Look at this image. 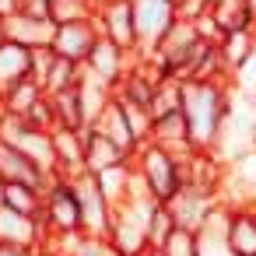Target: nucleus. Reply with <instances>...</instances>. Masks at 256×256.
<instances>
[{"mask_svg": "<svg viewBox=\"0 0 256 256\" xmlns=\"http://www.w3.org/2000/svg\"><path fill=\"white\" fill-rule=\"evenodd\" d=\"M116 102H120V109H123L126 123H130V134H134L137 148H144V144L151 140V126H154L151 109H144V106H137V102H126V98H116Z\"/></svg>", "mask_w": 256, "mask_h": 256, "instance_id": "nucleus-24", "label": "nucleus"}, {"mask_svg": "<svg viewBox=\"0 0 256 256\" xmlns=\"http://www.w3.org/2000/svg\"><path fill=\"white\" fill-rule=\"evenodd\" d=\"M18 8H22V0H0V18L18 14Z\"/></svg>", "mask_w": 256, "mask_h": 256, "instance_id": "nucleus-31", "label": "nucleus"}, {"mask_svg": "<svg viewBox=\"0 0 256 256\" xmlns=\"http://www.w3.org/2000/svg\"><path fill=\"white\" fill-rule=\"evenodd\" d=\"M42 224L50 235H84L81 232V207L70 190V179H50L42 193Z\"/></svg>", "mask_w": 256, "mask_h": 256, "instance_id": "nucleus-3", "label": "nucleus"}, {"mask_svg": "<svg viewBox=\"0 0 256 256\" xmlns=\"http://www.w3.org/2000/svg\"><path fill=\"white\" fill-rule=\"evenodd\" d=\"M92 130H95V134H102V137H109V140H112L126 158H134V154H137V140H134V134H130V123H126V116H123V109H120L116 95H112V98H109V106L95 116Z\"/></svg>", "mask_w": 256, "mask_h": 256, "instance_id": "nucleus-14", "label": "nucleus"}, {"mask_svg": "<svg viewBox=\"0 0 256 256\" xmlns=\"http://www.w3.org/2000/svg\"><path fill=\"white\" fill-rule=\"evenodd\" d=\"M148 144H154V148L168 151V154H172V158H179L182 165L196 154V148H193V140H190V130H186L182 112H168V116L154 120V126H151V140H148Z\"/></svg>", "mask_w": 256, "mask_h": 256, "instance_id": "nucleus-11", "label": "nucleus"}, {"mask_svg": "<svg viewBox=\"0 0 256 256\" xmlns=\"http://www.w3.org/2000/svg\"><path fill=\"white\" fill-rule=\"evenodd\" d=\"M42 256H60V252H42Z\"/></svg>", "mask_w": 256, "mask_h": 256, "instance_id": "nucleus-36", "label": "nucleus"}, {"mask_svg": "<svg viewBox=\"0 0 256 256\" xmlns=\"http://www.w3.org/2000/svg\"><path fill=\"white\" fill-rule=\"evenodd\" d=\"M18 14H28V18H50V0H22Z\"/></svg>", "mask_w": 256, "mask_h": 256, "instance_id": "nucleus-29", "label": "nucleus"}, {"mask_svg": "<svg viewBox=\"0 0 256 256\" xmlns=\"http://www.w3.org/2000/svg\"><path fill=\"white\" fill-rule=\"evenodd\" d=\"M81 67H84V64H70V60H64V56H53L50 70H46V78H42V92H46V95H60V92L78 88Z\"/></svg>", "mask_w": 256, "mask_h": 256, "instance_id": "nucleus-22", "label": "nucleus"}, {"mask_svg": "<svg viewBox=\"0 0 256 256\" xmlns=\"http://www.w3.org/2000/svg\"><path fill=\"white\" fill-rule=\"evenodd\" d=\"M0 42H8V22L0 18Z\"/></svg>", "mask_w": 256, "mask_h": 256, "instance_id": "nucleus-32", "label": "nucleus"}, {"mask_svg": "<svg viewBox=\"0 0 256 256\" xmlns=\"http://www.w3.org/2000/svg\"><path fill=\"white\" fill-rule=\"evenodd\" d=\"M207 4L214 8V4H235V0H207Z\"/></svg>", "mask_w": 256, "mask_h": 256, "instance_id": "nucleus-34", "label": "nucleus"}, {"mask_svg": "<svg viewBox=\"0 0 256 256\" xmlns=\"http://www.w3.org/2000/svg\"><path fill=\"white\" fill-rule=\"evenodd\" d=\"M42 98H46L42 84L32 81V78H25V81H18L14 88L4 92V109H0V112H11V116H18V120H28V112H32Z\"/></svg>", "mask_w": 256, "mask_h": 256, "instance_id": "nucleus-19", "label": "nucleus"}, {"mask_svg": "<svg viewBox=\"0 0 256 256\" xmlns=\"http://www.w3.org/2000/svg\"><path fill=\"white\" fill-rule=\"evenodd\" d=\"M95 25H98L102 39L116 42L126 53H137V32H134L130 0H95Z\"/></svg>", "mask_w": 256, "mask_h": 256, "instance_id": "nucleus-7", "label": "nucleus"}, {"mask_svg": "<svg viewBox=\"0 0 256 256\" xmlns=\"http://www.w3.org/2000/svg\"><path fill=\"white\" fill-rule=\"evenodd\" d=\"M232 88L228 81H182V120L196 151H214L228 116H232Z\"/></svg>", "mask_w": 256, "mask_h": 256, "instance_id": "nucleus-1", "label": "nucleus"}, {"mask_svg": "<svg viewBox=\"0 0 256 256\" xmlns=\"http://www.w3.org/2000/svg\"><path fill=\"white\" fill-rule=\"evenodd\" d=\"M53 154H56V176L60 179H74L84 172V126L81 130H67V126H53Z\"/></svg>", "mask_w": 256, "mask_h": 256, "instance_id": "nucleus-12", "label": "nucleus"}, {"mask_svg": "<svg viewBox=\"0 0 256 256\" xmlns=\"http://www.w3.org/2000/svg\"><path fill=\"white\" fill-rule=\"evenodd\" d=\"M0 204H4V182H0Z\"/></svg>", "mask_w": 256, "mask_h": 256, "instance_id": "nucleus-35", "label": "nucleus"}, {"mask_svg": "<svg viewBox=\"0 0 256 256\" xmlns=\"http://www.w3.org/2000/svg\"><path fill=\"white\" fill-rule=\"evenodd\" d=\"M0 182H25V186H36V190H46V176L39 172V165L32 158H25L18 148L0 140Z\"/></svg>", "mask_w": 256, "mask_h": 256, "instance_id": "nucleus-15", "label": "nucleus"}, {"mask_svg": "<svg viewBox=\"0 0 256 256\" xmlns=\"http://www.w3.org/2000/svg\"><path fill=\"white\" fill-rule=\"evenodd\" d=\"M162 256H200V238H196V232H182V228H176V232L165 238Z\"/></svg>", "mask_w": 256, "mask_h": 256, "instance_id": "nucleus-26", "label": "nucleus"}, {"mask_svg": "<svg viewBox=\"0 0 256 256\" xmlns=\"http://www.w3.org/2000/svg\"><path fill=\"white\" fill-rule=\"evenodd\" d=\"M50 238L42 218H28L18 214L11 207H0V242L4 246H25V249H42V242Z\"/></svg>", "mask_w": 256, "mask_h": 256, "instance_id": "nucleus-10", "label": "nucleus"}, {"mask_svg": "<svg viewBox=\"0 0 256 256\" xmlns=\"http://www.w3.org/2000/svg\"><path fill=\"white\" fill-rule=\"evenodd\" d=\"M134 8V32H137V53L148 56L165 32L179 22V8L176 0H130Z\"/></svg>", "mask_w": 256, "mask_h": 256, "instance_id": "nucleus-4", "label": "nucleus"}, {"mask_svg": "<svg viewBox=\"0 0 256 256\" xmlns=\"http://www.w3.org/2000/svg\"><path fill=\"white\" fill-rule=\"evenodd\" d=\"M0 256H39V252L25 249V246H4V242H0Z\"/></svg>", "mask_w": 256, "mask_h": 256, "instance_id": "nucleus-30", "label": "nucleus"}, {"mask_svg": "<svg viewBox=\"0 0 256 256\" xmlns=\"http://www.w3.org/2000/svg\"><path fill=\"white\" fill-rule=\"evenodd\" d=\"M126 162H134V158H126L109 137H102L92 126H84V172L102 176V172H109L116 165H126Z\"/></svg>", "mask_w": 256, "mask_h": 256, "instance_id": "nucleus-16", "label": "nucleus"}, {"mask_svg": "<svg viewBox=\"0 0 256 256\" xmlns=\"http://www.w3.org/2000/svg\"><path fill=\"white\" fill-rule=\"evenodd\" d=\"M134 168L140 172L144 186L151 190V196H154L158 204H168V200L179 193V186H182V162L172 158L168 151L154 148V144L137 148V154H134Z\"/></svg>", "mask_w": 256, "mask_h": 256, "instance_id": "nucleus-2", "label": "nucleus"}, {"mask_svg": "<svg viewBox=\"0 0 256 256\" xmlns=\"http://www.w3.org/2000/svg\"><path fill=\"white\" fill-rule=\"evenodd\" d=\"M172 232H176V221H172L168 207H165V204H154L151 221H148V246H151V249H162Z\"/></svg>", "mask_w": 256, "mask_h": 256, "instance_id": "nucleus-25", "label": "nucleus"}, {"mask_svg": "<svg viewBox=\"0 0 256 256\" xmlns=\"http://www.w3.org/2000/svg\"><path fill=\"white\" fill-rule=\"evenodd\" d=\"M8 22V42H18L25 50H50L56 25L53 18H28V14H11Z\"/></svg>", "mask_w": 256, "mask_h": 256, "instance_id": "nucleus-13", "label": "nucleus"}, {"mask_svg": "<svg viewBox=\"0 0 256 256\" xmlns=\"http://www.w3.org/2000/svg\"><path fill=\"white\" fill-rule=\"evenodd\" d=\"M165 207H168L176 228H182V232H200L204 221L210 218V210L218 207V193L200 190V186H193V182H182L179 193H176Z\"/></svg>", "mask_w": 256, "mask_h": 256, "instance_id": "nucleus-6", "label": "nucleus"}, {"mask_svg": "<svg viewBox=\"0 0 256 256\" xmlns=\"http://www.w3.org/2000/svg\"><path fill=\"white\" fill-rule=\"evenodd\" d=\"M53 50H32V81H39L42 84V78H46V70H50V64H53Z\"/></svg>", "mask_w": 256, "mask_h": 256, "instance_id": "nucleus-27", "label": "nucleus"}, {"mask_svg": "<svg viewBox=\"0 0 256 256\" xmlns=\"http://www.w3.org/2000/svg\"><path fill=\"white\" fill-rule=\"evenodd\" d=\"M50 18L53 25H74L95 18V0H50Z\"/></svg>", "mask_w": 256, "mask_h": 256, "instance_id": "nucleus-23", "label": "nucleus"}, {"mask_svg": "<svg viewBox=\"0 0 256 256\" xmlns=\"http://www.w3.org/2000/svg\"><path fill=\"white\" fill-rule=\"evenodd\" d=\"M134 60H137V53H126V50H120L116 42L98 39V42H95V50H92V56L84 60V67H88L98 81H106V84L116 92V84L130 74Z\"/></svg>", "mask_w": 256, "mask_h": 256, "instance_id": "nucleus-9", "label": "nucleus"}, {"mask_svg": "<svg viewBox=\"0 0 256 256\" xmlns=\"http://www.w3.org/2000/svg\"><path fill=\"white\" fill-rule=\"evenodd\" d=\"M218 50H221V64H224L228 78L235 81V74L242 70V64L249 60V53L256 50V28H238V32H228V36L218 42Z\"/></svg>", "mask_w": 256, "mask_h": 256, "instance_id": "nucleus-18", "label": "nucleus"}, {"mask_svg": "<svg viewBox=\"0 0 256 256\" xmlns=\"http://www.w3.org/2000/svg\"><path fill=\"white\" fill-rule=\"evenodd\" d=\"M25 78H32V50L18 42H0V92L14 88Z\"/></svg>", "mask_w": 256, "mask_h": 256, "instance_id": "nucleus-17", "label": "nucleus"}, {"mask_svg": "<svg viewBox=\"0 0 256 256\" xmlns=\"http://www.w3.org/2000/svg\"><path fill=\"white\" fill-rule=\"evenodd\" d=\"M235 81H238L246 92H252V95H256V50H252V53H249V60L242 64V70L235 74Z\"/></svg>", "mask_w": 256, "mask_h": 256, "instance_id": "nucleus-28", "label": "nucleus"}, {"mask_svg": "<svg viewBox=\"0 0 256 256\" xmlns=\"http://www.w3.org/2000/svg\"><path fill=\"white\" fill-rule=\"evenodd\" d=\"M42 193H46V190L25 186V182H4V204H0V207H11V210H18V214L39 218V214H42Z\"/></svg>", "mask_w": 256, "mask_h": 256, "instance_id": "nucleus-20", "label": "nucleus"}, {"mask_svg": "<svg viewBox=\"0 0 256 256\" xmlns=\"http://www.w3.org/2000/svg\"><path fill=\"white\" fill-rule=\"evenodd\" d=\"M98 39H102L98 25H95V18H88V22H74V25H56V36H53L50 50L64 60H70V64H84Z\"/></svg>", "mask_w": 256, "mask_h": 256, "instance_id": "nucleus-8", "label": "nucleus"}, {"mask_svg": "<svg viewBox=\"0 0 256 256\" xmlns=\"http://www.w3.org/2000/svg\"><path fill=\"white\" fill-rule=\"evenodd\" d=\"M140 256H162V249H144Z\"/></svg>", "mask_w": 256, "mask_h": 256, "instance_id": "nucleus-33", "label": "nucleus"}, {"mask_svg": "<svg viewBox=\"0 0 256 256\" xmlns=\"http://www.w3.org/2000/svg\"><path fill=\"white\" fill-rule=\"evenodd\" d=\"M50 102H53L56 126H67V130H81V126H88V120H84V106H81V92H78V88L60 92V95H50Z\"/></svg>", "mask_w": 256, "mask_h": 256, "instance_id": "nucleus-21", "label": "nucleus"}, {"mask_svg": "<svg viewBox=\"0 0 256 256\" xmlns=\"http://www.w3.org/2000/svg\"><path fill=\"white\" fill-rule=\"evenodd\" d=\"M70 190L78 196V207H81V232L84 235H95V238H106L109 235V218H112V207L98 186V176L92 172H81L70 179Z\"/></svg>", "mask_w": 256, "mask_h": 256, "instance_id": "nucleus-5", "label": "nucleus"}]
</instances>
